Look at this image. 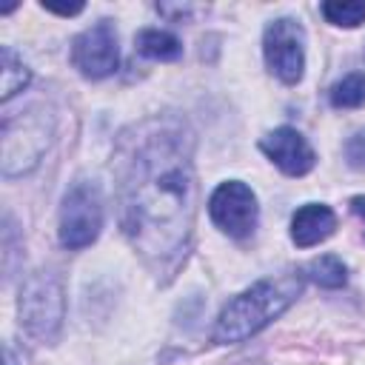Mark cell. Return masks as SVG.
<instances>
[{
	"label": "cell",
	"instance_id": "52a82bcc",
	"mask_svg": "<svg viewBox=\"0 0 365 365\" xmlns=\"http://www.w3.org/2000/svg\"><path fill=\"white\" fill-rule=\"evenodd\" d=\"M208 214L220 231L231 237H248L257 225V197L240 180L220 182L208 200Z\"/></svg>",
	"mask_w": 365,
	"mask_h": 365
},
{
	"label": "cell",
	"instance_id": "8fae6325",
	"mask_svg": "<svg viewBox=\"0 0 365 365\" xmlns=\"http://www.w3.org/2000/svg\"><path fill=\"white\" fill-rule=\"evenodd\" d=\"M137 51L151 60H177L182 54L180 40L163 29H143L137 34Z\"/></svg>",
	"mask_w": 365,
	"mask_h": 365
},
{
	"label": "cell",
	"instance_id": "7c38bea8",
	"mask_svg": "<svg viewBox=\"0 0 365 365\" xmlns=\"http://www.w3.org/2000/svg\"><path fill=\"white\" fill-rule=\"evenodd\" d=\"M29 68L23 66V60H17V54L3 46L0 48V97L3 100H11L26 83H29Z\"/></svg>",
	"mask_w": 365,
	"mask_h": 365
},
{
	"label": "cell",
	"instance_id": "30bf717a",
	"mask_svg": "<svg viewBox=\"0 0 365 365\" xmlns=\"http://www.w3.org/2000/svg\"><path fill=\"white\" fill-rule=\"evenodd\" d=\"M334 228H336L334 211L319 202H308L291 217V240L299 248H311V245L328 240L334 234Z\"/></svg>",
	"mask_w": 365,
	"mask_h": 365
},
{
	"label": "cell",
	"instance_id": "9c48e42d",
	"mask_svg": "<svg viewBox=\"0 0 365 365\" xmlns=\"http://www.w3.org/2000/svg\"><path fill=\"white\" fill-rule=\"evenodd\" d=\"M259 148L277 163L279 171H285L288 177H302L314 168L317 157H314V148L308 145V140L291 128V125H282L277 131H271L268 137H262Z\"/></svg>",
	"mask_w": 365,
	"mask_h": 365
},
{
	"label": "cell",
	"instance_id": "9a60e30c",
	"mask_svg": "<svg viewBox=\"0 0 365 365\" xmlns=\"http://www.w3.org/2000/svg\"><path fill=\"white\" fill-rule=\"evenodd\" d=\"M322 14L334 26L354 29L365 20V3H359V0H328V3H322Z\"/></svg>",
	"mask_w": 365,
	"mask_h": 365
},
{
	"label": "cell",
	"instance_id": "5bb4252c",
	"mask_svg": "<svg viewBox=\"0 0 365 365\" xmlns=\"http://www.w3.org/2000/svg\"><path fill=\"white\" fill-rule=\"evenodd\" d=\"M331 103L336 108H356L365 103V74L354 71L348 77H342L334 88H331Z\"/></svg>",
	"mask_w": 365,
	"mask_h": 365
},
{
	"label": "cell",
	"instance_id": "ac0fdd59",
	"mask_svg": "<svg viewBox=\"0 0 365 365\" xmlns=\"http://www.w3.org/2000/svg\"><path fill=\"white\" fill-rule=\"evenodd\" d=\"M351 211L365 220V197H354V200H351Z\"/></svg>",
	"mask_w": 365,
	"mask_h": 365
},
{
	"label": "cell",
	"instance_id": "5b68a950",
	"mask_svg": "<svg viewBox=\"0 0 365 365\" xmlns=\"http://www.w3.org/2000/svg\"><path fill=\"white\" fill-rule=\"evenodd\" d=\"M20 322L37 339H54L63 325V288L51 274H34L20 291Z\"/></svg>",
	"mask_w": 365,
	"mask_h": 365
},
{
	"label": "cell",
	"instance_id": "8992f818",
	"mask_svg": "<svg viewBox=\"0 0 365 365\" xmlns=\"http://www.w3.org/2000/svg\"><path fill=\"white\" fill-rule=\"evenodd\" d=\"M262 54L268 68L282 80V83H297L305 68V31L297 20L279 17L268 23L262 34Z\"/></svg>",
	"mask_w": 365,
	"mask_h": 365
},
{
	"label": "cell",
	"instance_id": "d6986e66",
	"mask_svg": "<svg viewBox=\"0 0 365 365\" xmlns=\"http://www.w3.org/2000/svg\"><path fill=\"white\" fill-rule=\"evenodd\" d=\"M6 365H11V356H9V354H6Z\"/></svg>",
	"mask_w": 365,
	"mask_h": 365
},
{
	"label": "cell",
	"instance_id": "2e32d148",
	"mask_svg": "<svg viewBox=\"0 0 365 365\" xmlns=\"http://www.w3.org/2000/svg\"><path fill=\"white\" fill-rule=\"evenodd\" d=\"M345 154H348V163L359 171H365V134H354L345 145Z\"/></svg>",
	"mask_w": 365,
	"mask_h": 365
},
{
	"label": "cell",
	"instance_id": "3957f363",
	"mask_svg": "<svg viewBox=\"0 0 365 365\" xmlns=\"http://www.w3.org/2000/svg\"><path fill=\"white\" fill-rule=\"evenodd\" d=\"M51 125L40 111H20V117L3 120V174L14 177L37 165L48 148Z\"/></svg>",
	"mask_w": 365,
	"mask_h": 365
},
{
	"label": "cell",
	"instance_id": "277c9868",
	"mask_svg": "<svg viewBox=\"0 0 365 365\" xmlns=\"http://www.w3.org/2000/svg\"><path fill=\"white\" fill-rule=\"evenodd\" d=\"M103 228V197L94 182H77L66 191L60 208V242L66 248H86Z\"/></svg>",
	"mask_w": 365,
	"mask_h": 365
},
{
	"label": "cell",
	"instance_id": "4fadbf2b",
	"mask_svg": "<svg viewBox=\"0 0 365 365\" xmlns=\"http://www.w3.org/2000/svg\"><path fill=\"white\" fill-rule=\"evenodd\" d=\"M305 274H308L317 285H322V288H342L345 279H348V277H345V265H342V259L334 257V254H325V257L308 262Z\"/></svg>",
	"mask_w": 365,
	"mask_h": 365
},
{
	"label": "cell",
	"instance_id": "e0dca14e",
	"mask_svg": "<svg viewBox=\"0 0 365 365\" xmlns=\"http://www.w3.org/2000/svg\"><path fill=\"white\" fill-rule=\"evenodd\" d=\"M43 9H46V11H54V14H63V17H68V14H77V11H83V3H68V6L43 3Z\"/></svg>",
	"mask_w": 365,
	"mask_h": 365
},
{
	"label": "cell",
	"instance_id": "6da1fadb",
	"mask_svg": "<svg viewBox=\"0 0 365 365\" xmlns=\"http://www.w3.org/2000/svg\"><path fill=\"white\" fill-rule=\"evenodd\" d=\"M120 222L151 265H168L185 248L194 211V140L185 123L154 117L123 134L117 148Z\"/></svg>",
	"mask_w": 365,
	"mask_h": 365
},
{
	"label": "cell",
	"instance_id": "7a4b0ae2",
	"mask_svg": "<svg viewBox=\"0 0 365 365\" xmlns=\"http://www.w3.org/2000/svg\"><path fill=\"white\" fill-rule=\"evenodd\" d=\"M302 291V279L294 274L262 279L234 297L217 317L214 342H242L259 328H265L274 317H279Z\"/></svg>",
	"mask_w": 365,
	"mask_h": 365
},
{
	"label": "cell",
	"instance_id": "ba28073f",
	"mask_svg": "<svg viewBox=\"0 0 365 365\" xmlns=\"http://www.w3.org/2000/svg\"><path fill=\"white\" fill-rule=\"evenodd\" d=\"M71 63L80 68L83 77H91V80L108 77L120 63L114 26L108 20H100L83 34H77L71 43Z\"/></svg>",
	"mask_w": 365,
	"mask_h": 365
}]
</instances>
